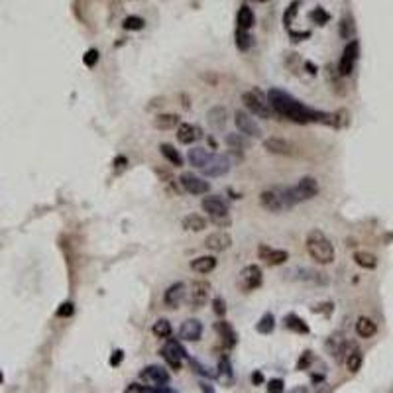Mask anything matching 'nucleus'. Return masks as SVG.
I'll use <instances>...</instances> for the list:
<instances>
[{"label":"nucleus","instance_id":"nucleus-27","mask_svg":"<svg viewBox=\"0 0 393 393\" xmlns=\"http://www.w3.org/2000/svg\"><path fill=\"white\" fill-rule=\"evenodd\" d=\"M214 268H216V259L213 256H201L191 261V270L197 273H211Z\"/></svg>","mask_w":393,"mask_h":393},{"label":"nucleus","instance_id":"nucleus-48","mask_svg":"<svg viewBox=\"0 0 393 393\" xmlns=\"http://www.w3.org/2000/svg\"><path fill=\"white\" fill-rule=\"evenodd\" d=\"M126 391H142V393H146L147 387H146V385H140V383H130V385L126 387Z\"/></svg>","mask_w":393,"mask_h":393},{"label":"nucleus","instance_id":"nucleus-22","mask_svg":"<svg viewBox=\"0 0 393 393\" xmlns=\"http://www.w3.org/2000/svg\"><path fill=\"white\" fill-rule=\"evenodd\" d=\"M207 120L213 126L214 130H222L226 126V108L224 106H213L207 113Z\"/></svg>","mask_w":393,"mask_h":393},{"label":"nucleus","instance_id":"nucleus-9","mask_svg":"<svg viewBox=\"0 0 393 393\" xmlns=\"http://www.w3.org/2000/svg\"><path fill=\"white\" fill-rule=\"evenodd\" d=\"M358 55H360V44L354 40V42H350V44L344 47L342 57H340V63H338V73H340L342 77H348L350 73H352Z\"/></svg>","mask_w":393,"mask_h":393},{"label":"nucleus","instance_id":"nucleus-20","mask_svg":"<svg viewBox=\"0 0 393 393\" xmlns=\"http://www.w3.org/2000/svg\"><path fill=\"white\" fill-rule=\"evenodd\" d=\"M295 187H297L299 195L303 197V201L314 199V197L319 195V191H321V187H319V183H316V179H314V177H301V179H299V183H297Z\"/></svg>","mask_w":393,"mask_h":393},{"label":"nucleus","instance_id":"nucleus-25","mask_svg":"<svg viewBox=\"0 0 393 393\" xmlns=\"http://www.w3.org/2000/svg\"><path fill=\"white\" fill-rule=\"evenodd\" d=\"M236 22H238V30H250L254 22H256V18H254V12L250 6H240V10H238V16H236Z\"/></svg>","mask_w":393,"mask_h":393},{"label":"nucleus","instance_id":"nucleus-18","mask_svg":"<svg viewBox=\"0 0 393 393\" xmlns=\"http://www.w3.org/2000/svg\"><path fill=\"white\" fill-rule=\"evenodd\" d=\"M179 336L183 340H189V342H199L202 336V325L197 321V319H189L181 325Z\"/></svg>","mask_w":393,"mask_h":393},{"label":"nucleus","instance_id":"nucleus-2","mask_svg":"<svg viewBox=\"0 0 393 393\" xmlns=\"http://www.w3.org/2000/svg\"><path fill=\"white\" fill-rule=\"evenodd\" d=\"M307 252L321 266H328L334 261V246L321 230H311L307 234Z\"/></svg>","mask_w":393,"mask_h":393},{"label":"nucleus","instance_id":"nucleus-33","mask_svg":"<svg viewBox=\"0 0 393 393\" xmlns=\"http://www.w3.org/2000/svg\"><path fill=\"white\" fill-rule=\"evenodd\" d=\"M209 154H211V152H207L204 147H193V149H189V156H187V159H189V163H191L195 169H201L202 163L207 161Z\"/></svg>","mask_w":393,"mask_h":393},{"label":"nucleus","instance_id":"nucleus-46","mask_svg":"<svg viewBox=\"0 0 393 393\" xmlns=\"http://www.w3.org/2000/svg\"><path fill=\"white\" fill-rule=\"evenodd\" d=\"M71 314H73V305L71 303H63L57 309V316H71Z\"/></svg>","mask_w":393,"mask_h":393},{"label":"nucleus","instance_id":"nucleus-7","mask_svg":"<svg viewBox=\"0 0 393 393\" xmlns=\"http://www.w3.org/2000/svg\"><path fill=\"white\" fill-rule=\"evenodd\" d=\"M161 356L169 364L171 370L179 371L181 366H183V360L187 358V352H185V348L181 346L177 340L169 338L167 342H165V346H163V350H161Z\"/></svg>","mask_w":393,"mask_h":393},{"label":"nucleus","instance_id":"nucleus-15","mask_svg":"<svg viewBox=\"0 0 393 393\" xmlns=\"http://www.w3.org/2000/svg\"><path fill=\"white\" fill-rule=\"evenodd\" d=\"M204 246L209 248L211 252H224V250L232 246V238L224 230H218V232H213V234L207 236Z\"/></svg>","mask_w":393,"mask_h":393},{"label":"nucleus","instance_id":"nucleus-51","mask_svg":"<svg viewBox=\"0 0 393 393\" xmlns=\"http://www.w3.org/2000/svg\"><path fill=\"white\" fill-rule=\"evenodd\" d=\"M258 2H268V0H258Z\"/></svg>","mask_w":393,"mask_h":393},{"label":"nucleus","instance_id":"nucleus-43","mask_svg":"<svg viewBox=\"0 0 393 393\" xmlns=\"http://www.w3.org/2000/svg\"><path fill=\"white\" fill-rule=\"evenodd\" d=\"M213 307H214V313L218 314V316H224L226 314V303L222 301V297H216L213 301Z\"/></svg>","mask_w":393,"mask_h":393},{"label":"nucleus","instance_id":"nucleus-3","mask_svg":"<svg viewBox=\"0 0 393 393\" xmlns=\"http://www.w3.org/2000/svg\"><path fill=\"white\" fill-rule=\"evenodd\" d=\"M242 102H244V106L250 110L252 116L261 118V120H268V118H271L273 108H271L270 101L264 97V92H261V90H258V89L246 90V92L242 95Z\"/></svg>","mask_w":393,"mask_h":393},{"label":"nucleus","instance_id":"nucleus-6","mask_svg":"<svg viewBox=\"0 0 393 393\" xmlns=\"http://www.w3.org/2000/svg\"><path fill=\"white\" fill-rule=\"evenodd\" d=\"M202 175L207 177H222L230 171V161L224 156H218V154H209L207 161L202 163V167L199 169Z\"/></svg>","mask_w":393,"mask_h":393},{"label":"nucleus","instance_id":"nucleus-24","mask_svg":"<svg viewBox=\"0 0 393 393\" xmlns=\"http://www.w3.org/2000/svg\"><path fill=\"white\" fill-rule=\"evenodd\" d=\"M177 126H179L177 114H157L154 118V128H157V130H173Z\"/></svg>","mask_w":393,"mask_h":393},{"label":"nucleus","instance_id":"nucleus-41","mask_svg":"<svg viewBox=\"0 0 393 393\" xmlns=\"http://www.w3.org/2000/svg\"><path fill=\"white\" fill-rule=\"evenodd\" d=\"M297 6H299V0H295L291 6H289V10L285 12V16H283V22H285V26H289V24L293 22V18L297 16V10H299Z\"/></svg>","mask_w":393,"mask_h":393},{"label":"nucleus","instance_id":"nucleus-30","mask_svg":"<svg viewBox=\"0 0 393 393\" xmlns=\"http://www.w3.org/2000/svg\"><path fill=\"white\" fill-rule=\"evenodd\" d=\"M159 152H161V156L165 157L171 165H175V167H181V165H183V157H181V154L173 146L161 144V146H159Z\"/></svg>","mask_w":393,"mask_h":393},{"label":"nucleus","instance_id":"nucleus-34","mask_svg":"<svg viewBox=\"0 0 393 393\" xmlns=\"http://www.w3.org/2000/svg\"><path fill=\"white\" fill-rule=\"evenodd\" d=\"M152 332H154L157 338H169L171 332H173V328H171V323H169L167 319H159V321H156L154 326H152Z\"/></svg>","mask_w":393,"mask_h":393},{"label":"nucleus","instance_id":"nucleus-45","mask_svg":"<svg viewBox=\"0 0 393 393\" xmlns=\"http://www.w3.org/2000/svg\"><path fill=\"white\" fill-rule=\"evenodd\" d=\"M311 360H313V354H311V352H305L303 356H301V360H299V364H297V370H305V368L311 364Z\"/></svg>","mask_w":393,"mask_h":393},{"label":"nucleus","instance_id":"nucleus-39","mask_svg":"<svg viewBox=\"0 0 393 393\" xmlns=\"http://www.w3.org/2000/svg\"><path fill=\"white\" fill-rule=\"evenodd\" d=\"M309 18H311V20H313L314 24H321V26H323V24H326V22H328V20H330V16H328V12H325V10H323V8H314V10L311 12V14H309Z\"/></svg>","mask_w":393,"mask_h":393},{"label":"nucleus","instance_id":"nucleus-14","mask_svg":"<svg viewBox=\"0 0 393 393\" xmlns=\"http://www.w3.org/2000/svg\"><path fill=\"white\" fill-rule=\"evenodd\" d=\"M264 149L273 156H295V146L283 138H268L264 140Z\"/></svg>","mask_w":393,"mask_h":393},{"label":"nucleus","instance_id":"nucleus-19","mask_svg":"<svg viewBox=\"0 0 393 393\" xmlns=\"http://www.w3.org/2000/svg\"><path fill=\"white\" fill-rule=\"evenodd\" d=\"M201 128L199 126H193V124H179L177 126V140L185 146H191L193 142L201 140Z\"/></svg>","mask_w":393,"mask_h":393},{"label":"nucleus","instance_id":"nucleus-40","mask_svg":"<svg viewBox=\"0 0 393 393\" xmlns=\"http://www.w3.org/2000/svg\"><path fill=\"white\" fill-rule=\"evenodd\" d=\"M218 370H220V376H226L228 380L232 378V366H230V360L228 358H220V362H218Z\"/></svg>","mask_w":393,"mask_h":393},{"label":"nucleus","instance_id":"nucleus-42","mask_svg":"<svg viewBox=\"0 0 393 393\" xmlns=\"http://www.w3.org/2000/svg\"><path fill=\"white\" fill-rule=\"evenodd\" d=\"M83 61H85L87 67H95V63L99 61V51H97V49H89V51L83 55Z\"/></svg>","mask_w":393,"mask_h":393},{"label":"nucleus","instance_id":"nucleus-23","mask_svg":"<svg viewBox=\"0 0 393 393\" xmlns=\"http://www.w3.org/2000/svg\"><path fill=\"white\" fill-rule=\"evenodd\" d=\"M376 332H378L376 323L371 319H368V316H360L358 323H356V334L360 338H371Z\"/></svg>","mask_w":393,"mask_h":393},{"label":"nucleus","instance_id":"nucleus-26","mask_svg":"<svg viewBox=\"0 0 393 393\" xmlns=\"http://www.w3.org/2000/svg\"><path fill=\"white\" fill-rule=\"evenodd\" d=\"M283 325H285L287 330H293V332H297V334H307V332H309V325L305 323L303 319H299L297 314H293V313L285 316Z\"/></svg>","mask_w":393,"mask_h":393},{"label":"nucleus","instance_id":"nucleus-12","mask_svg":"<svg viewBox=\"0 0 393 393\" xmlns=\"http://www.w3.org/2000/svg\"><path fill=\"white\" fill-rule=\"evenodd\" d=\"M234 122L242 134L252 136V138H259V136H261V128H259L258 124H256V120L252 118V114L244 113V110H236Z\"/></svg>","mask_w":393,"mask_h":393},{"label":"nucleus","instance_id":"nucleus-8","mask_svg":"<svg viewBox=\"0 0 393 393\" xmlns=\"http://www.w3.org/2000/svg\"><path fill=\"white\" fill-rule=\"evenodd\" d=\"M261 279H264V275H261V268L256 266V264H250L246 266L244 270L240 271V277H238V283H240V287H242V291H254V289H258L259 285H261Z\"/></svg>","mask_w":393,"mask_h":393},{"label":"nucleus","instance_id":"nucleus-11","mask_svg":"<svg viewBox=\"0 0 393 393\" xmlns=\"http://www.w3.org/2000/svg\"><path fill=\"white\" fill-rule=\"evenodd\" d=\"M179 183H181V187H183V191L189 193V195H204V193H209V189H211L209 181L201 179V177L193 175L189 171H185V173L181 175Z\"/></svg>","mask_w":393,"mask_h":393},{"label":"nucleus","instance_id":"nucleus-32","mask_svg":"<svg viewBox=\"0 0 393 393\" xmlns=\"http://www.w3.org/2000/svg\"><path fill=\"white\" fill-rule=\"evenodd\" d=\"M354 261L358 264L360 268H364V270H376V266H378V258L370 254V252H356L354 254Z\"/></svg>","mask_w":393,"mask_h":393},{"label":"nucleus","instance_id":"nucleus-47","mask_svg":"<svg viewBox=\"0 0 393 393\" xmlns=\"http://www.w3.org/2000/svg\"><path fill=\"white\" fill-rule=\"evenodd\" d=\"M122 358H124L122 350H114L113 356H110V360H108V364H110V366H118V364L122 362Z\"/></svg>","mask_w":393,"mask_h":393},{"label":"nucleus","instance_id":"nucleus-29","mask_svg":"<svg viewBox=\"0 0 393 393\" xmlns=\"http://www.w3.org/2000/svg\"><path fill=\"white\" fill-rule=\"evenodd\" d=\"M183 228L189 232H201L207 228V220L202 218L201 214H189L183 218Z\"/></svg>","mask_w":393,"mask_h":393},{"label":"nucleus","instance_id":"nucleus-1","mask_svg":"<svg viewBox=\"0 0 393 393\" xmlns=\"http://www.w3.org/2000/svg\"><path fill=\"white\" fill-rule=\"evenodd\" d=\"M268 101H270L273 113H277L283 118H289L297 124H309V122H323L336 126V114L319 113L311 106H307L303 102H299L293 95L285 92L281 89H271L268 92Z\"/></svg>","mask_w":393,"mask_h":393},{"label":"nucleus","instance_id":"nucleus-36","mask_svg":"<svg viewBox=\"0 0 393 393\" xmlns=\"http://www.w3.org/2000/svg\"><path fill=\"white\" fill-rule=\"evenodd\" d=\"M236 47L240 51H248L252 47V35L248 34V30H238L236 32Z\"/></svg>","mask_w":393,"mask_h":393},{"label":"nucleus","instance_id":"nucleus-44","mask_svg":"<svg viewBox=\"0 0 393 393\" xmlns=\"http://www.w3.org/2000/svg\"><path fill=\"white\" fill-rule=\"evenodd\" d=\"M283 385H285V383L281 382V380H271V382L268 383V391L270 393H281L283 391Z\"/></svg>","mask_w":393,"mask_h":393},{"label":"nucleus","instance_id":"nucleus-35","mask_svg":"<svg viewBox=\"0 0 393 393\" xmlns=\"http://www.w3.org/2000/svg\"><path fill=\"white\" fill-rule=\"evenodd\" d=\"M273 328H275V319H273V314L271 313L264 314V316L259 319V323L256 325V330H258L259 334H271Z\"/></svg>","mask_w":393,"mask_h":393},{"label":"nucleus","instance_id":"nucleus-49","mask_svg":"<svg viewBox=\"0 0 393 393\" xmlns=\"http://www.w3.org/2000/svg\"><path fill=\"white\" fill-rule=\"evenodd\" d=\"M252 382L256 383V385H258V383H264V376H261V371H254V373H252Z\"/></svg>","mask_w":393,"mask_h":393},{"label":"nucleus","instance_id":"nucleus-50","mask_svg":"<svg viewBox=\"0 0 393 393\" xmlns=\"http://www.w3.org/2000/svg\"><path fill=\"white\" fill-rule=\"evenodd\" d=\"M4 382V376H2V371H0V383Z\"/></svg>","mask_w":393,"mask_h":393},{"label":"nucleus","instance_id":"nucleus-17","mask_svg":"<svg viewBox=\"0 0 393 393\" xmlns=\"http://www.w3.org/2000/svg\"><path fill=\"white\" fill-rule=\"evenodd\" d=\"M140 378L154 385H167L169 383V373L161 366H147L140 371Z\"/></svg>","mask_w":393,"mask_h":393},{"label":"nucleus","instance_id":"nucleus-21","mask_svg":"<svg viewBox=\"0 0 393 393\" xmlns=\"http://www.w3.org/2000/svg\"><path fill=\"white\" fill-rule=\"evenodd\" d=\"M214 330L218 332V336L222 338L224 346H228V348L236 346V342H238V336H236V330L232 328V325H230V323H226V321H218V323L214 325Z\"/></svg>","mask_w":393,"mask_h":393},{"label":"nucleus","instance_id":"nucleus-38","mask_svg":"<svg viewBox=\"0 0 393 393\" xmlns=\"http://www.w3.org/2000/svg\"><path fill=\"white\" fill-rule=\"evenodd\" d=\"M144 26H146V22L140 16H128L122 22L124 30H130V32H140V30H144Z\"/></svg>","mask_w":393,"mask_h":393},{"label":"nucleus","instance_id":"nucleus-5","mask_svg":"<svg viewBox=\"0 0 393 393\" xmlns=\"http://www.w3.org/2000/svg\"><path fill=\"white\" fill-rule=\"evenodd\" d=\"M201 204H202V211L209 213V216L213 218V222H216L218 226L230 224V218H228V204L224 202L222 197H218V195L204 197Z\"/></svg>","mask_w":393,"mask_h":393},{"label":"nucleus","instance_id":"nucleus-10","mask_svg":"<svg viewBox=\"0 0 393 393\" xmlns=\"http://www.w3.org/2000/svg\"><path fill=\"white\" fill-rule=\"evenodd\" d=\"M258 258L268 266H281V264H285L289 259V252L279 250V248H271L268 244H259Z\"/></svg>","mask_w":393,"mask_h":393},{"label":"nucleus","instance_id":"nucleus-28","mask_svg":"<svg viewBox=\"0 0 393 393\" xmlns=\"http://www.w3.org/2000/svg\"><path fill=\"white\" fill-rule=\"evenodd\" d=\"M344 348H346V342H344V338L340 336V334H334V336L328 338V342H326V350L330 352V356H334L336 360L342 358V354H344Z\"/></svg>","mask_w":393,"mask_h":393},{"label":"nucleus","instance_id":"nucleus-13","mask_svg":"<svg viewBox=\"0 0 393 393\" xmlns=\"http://www.w3.org/2000/svg\"><path fill=\"white\" fill-rule=\"evenodd\" d=\"M209 293H211V285L207 281H195L189 293V303L193 309H202L209 301Z\"/></svg>","mask_w":393,"mask_h":393},{"label":"nucleus","instance_id":"nucleus-4","mask_svg":"<svg viewBox=\"0 0 393 393\" xmlns=\"http://www.w3.org/2000/svg\"><path fill=\"white\" fill-rule=\"evenodd\" d=\"M259 202L266 211L270 213H281V211H287L291 209L289 199H287V189L285 187H271L259 195Z\"/></svg>","mask_w":393,"mask_h":393},{"label":"nucleus","instance_id":"nucleus-31","mask_svg":"<svg viewBox=\"0 0 393 393\" xmlns=\"http://www.w3.org/2000/svg\"><path fill=\"white\" fill-rule=\"evenodd\" d=\"M224 142H226V146L230 147V149H234V152H240V149H246V147H250V142L246 140V134H228L224 138Z\"/></svg>","mask_w":393,"mask_h":393},{"label":"nucleus","instance_id":"nucleus-37","mask_svg":"<svg viewBox=\"0 0 393 393\" xmlns=\"http://www.w3.org/2000/svg\"><path fill=\"white\" fill-rule=\"evenodd\" d=\"M362 352H360L358 348L356 350H352L348 354V358H346V366H348V370L352 371V373H356V371L362 368Z\"/></svg>","mask_w":393,"mask_h":393},{"label":"nucleus","instance_id":"nucleus-16","mask_svg":"<svg viewBox=\"0 0 393 393\" xmlns=\"http://www.w3.org/2000/svg\"><path fill=\"white\" fill-rule=\"evenodd\" d=\"M185 293H187L185 291V283L177 281V283H173V285L167 287V291L163 295V303L167 305L169 309H177L185 301Z\"/></svg>","mask_w":393,"mask_h":393}]
</instances>
